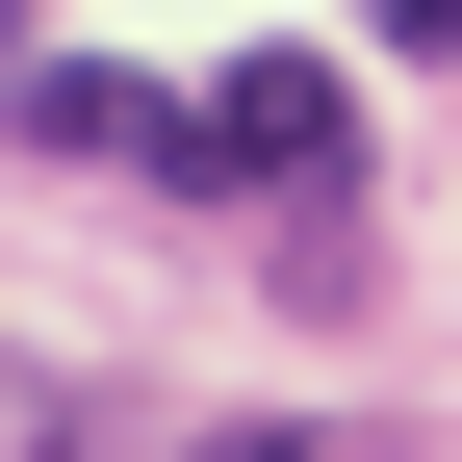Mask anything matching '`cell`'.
I'll return each mask as SVG.
<instances>
[{
    "label": "cell",
    "mask_w": 462,
    "mask_h": 462,
    "mask_svg": "<svg viewBox=\"0 0 462 462\" xmlns=\"http://www.w3.org/2000/svg\"><path fill=\"white\" fill-rule=\"evenodd\" d=\"M334 154H360L334 51H231V78H206V180H257V206H334Z\"/></svg>",
    "instance_id": "6da1fadb"
},
{
    "label": "cell",
    "mask_w": 462,
    "mask_h": 462,
    "mask_svg": "<svg viewBox=\"0 0 462 462\" xmlns=\"http://www.w3.org/2000/svg\"><path fill=\"white\" fill-rule=\"evenodd\" d=\"M26 154H78V180H206V103L103 78V51H26Z\"/></svg>",
    "instance_id": "7a4b0ae2"
},
{
    "label": "cell",
    "mask_w": 462,
    "mask_h": 462,
    "mask_svg": "<svg viewBox=\"0 0 462 462\" xmlns=\"http://www.w3.org/2000/svg\"><path fill=\"white\" fill-rule=\"evenodd\" d=\"M0 411H26V360H0Z\"/></svg>",
    "instance_id": "3957f363"
},
{
    "label": "cell",
    "mask_w": 462,
    "mask_h": 462,
    "mask_svg": "<svg viewBox=\"0 0 462 462\" xmlns=\"http://www.w3.org/2000/svg\"><path fill=\"white\" fill-rule=\"evenodd\" d=\"M0 51H26V0H0Z\"/></svg>",
    "instance_id": "277c9868"
}]
</instances>
